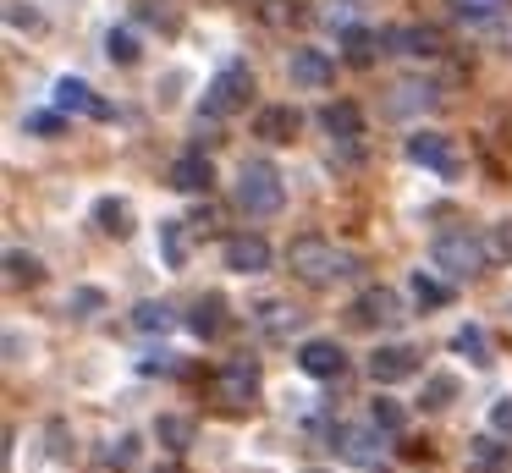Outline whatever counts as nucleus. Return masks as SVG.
Masks as SVG:
<instances>
[{"instance_id":"f257e3e1","label":"nucleus","mask_w":512,"mask_h":473,"mask_svg":"<svg viewBox=\"0 0 512 473\" xmlns=\"http://www.w3.org/2000/svg\"><path fill=\"white\" fill-rule=\"evenodd\" d=\"M287 264L303 286H331V281H342V275H353V253H342L325 237H298L287 248Z\"/></svg>"},{"instance_id":"f03ea898","label":"nucleus","mask_w":512,"mask_h":473,"mask_svg":"<svg viewBox=\"0 0 512 473\" xmlns=\"http://www.w3.org/2000/svg\"><path fill=\"white\" fill-rule=\"evenodd\" d=\"M430 264H435V270H446L452 281H474V275L490 264V248H485V237H474L468 226H452V231L435 237Z\"/></svg>"},{"instance_id":"7ed1b4c3","label":"nucleus","mask_w":512,"mask_h":473,"mask_svg":"<svg viewBox=\"0 0 512 473\" xmlns=\"http://www.w3.org/2000/svg\"><path fill=\"white\" fill-rule=\"evenodd\" d=\"M281 198H287V187H281V171L270 160H243V171H237V209L254 220L276 215Z\"/></svg>"},{"instance_id":"20e7f679","label":"nucleus","mask_w":512,"mask_h":473,"mask_svg":"<svg viewBox=\"0 0 512 473\" xmlns=\"http://www.w3.org/2000/svg\"><path fill=\"white\" fill-rule=\"evenodd\" d=\"M248 94H254V72H248L243 61H232V66H221V72L210 77L199 116H210V121H215V116H232V110L248 105Z\"/></svg>"},{"instance_id":"39448f33","label":"nucleus","mask_w":512,"mask_h":473,"mask_svg":"<svg viewBox=\"0 0 512 473\" xmlns=\"http://www.w3.org/2000/svg\"><path fill=\"white\" fill-rule=\"evenodd\" d=\"M259 396V363L254 358H226L221 369H215V402L221 407H248Z\"/></svg>"},{"instance_id":"423d86ee","label":"nucleus","mask_w":512,"mask_h":473,"mask_svg":"<svg viewBox=\"0 0 512 473\" xmlns=\"http://www.w3.org/2000/svg\"><path fill=\"white\" fill-rule=\"evenodd\" d=\"M380 435H386V429L369 418V424H342L331 440H336V451H342L353 468H380V457H386V440Z\"/></svg>"},{"instance_id":"0eeeda50","label":"nucleus","mask_w":512,"mask_h":473,"mask_svg":"<svg viewBox=\"0 0 512 473\" xmlns=\"http://www.w3.org/2000/svg\"><path fill=\"white\" fill-rule=\"evenodd\" d=\"M408 160L424 165V171H435V176H446V182L463 171V160L452 154V138H441V132H413V138H408Z\"/></svg>"},{"instance_id":"6e6552de","label":"nucleus","mask_w":512,"mask_h":473,"mask_svg":"<svg viewBox=\"0 0 512 473\" xmlns=\"http://www.w3.org/2000/svg\"><path fill=\"white\" fill-rule=\"evenodd\" d=\"M56 110H67V116H94V121H111V99H100L83 77H56Z\"/></svg>"},{"instance_id":"1a4fd4ad","label":"nucleus","mask_w":512,"mask_h":473,"mask_svg":"<svg viewBox=\"0 0 512 473\" xmlns=\"http://www.w3.org/2000/svg\"><path fill=\"white\" fill-rule=\"evenodd\" d=\"M254 330H259L265 341H276V347H287V341L303 330V314H298L292 303H281V297H270V303L254 308Z\"/></svg>"},{"instance_id":"9d476101","label":"nucleus","mask_w":512,"mask_h":473,"mask_svg":"<svg viewBox=\"0 0 512 473\" xmlns=\"http://www.w3.org/2000/svg\"><path fill=\"white\" fill-rule=\"evenodd\" d=\"M298 369L309 374V380H336V374L347 369V352L336 347V341L314 336V341H303V347H298Z\"/></svg>"},{"instance_id":"9b49d317","label":"nucleus","mask_w":512,"mask_h":473,"mask_svg":"<svg viewBox=\"0 0 512 473\" xmlns=\"http://www.w3.org/2000/svg\"><path fill=\"white\" fill-rule=\"evenodd\" d=\"M221 259H226V270H237V275H265L270 270V242L243 231V237H226Z\"/></svg>"},{"instance_id":"f8f14e48","label":"nucleus","mask_w":512,"mask_h":473,"mask_svg":"<svg viewBox=\"0 0 512 473\" xmlns=\"http://www.w3.org/2000/svg\"><path fill=\"white\" fill-rule=\"evenodd\" d=\"M419 374V352L413 347H375L369 358V380L375 385H397V380H413Z\"/></svg>"},{"instance_id":"ddd939ff","label":"nucleus","mask_w":512,"mask_h":473,"mask_svg":"<svg viewBox=\"0 0 512 473\" xmlns=\"http://www.w3.org/2000/svg\"><path fill=\"white\" fill-rule=\"evenodd\" d=\"M287 72H292V83H298V88H331L336 61H331L325 50H292Z\"/></svg>"},{"instance_id":"4468645a","label":"nucleus","mask_w":512,"mask_h":473,"mask_svg":"<svg viewBox=\"0 0 512 473\" xmlns=\"http://www.w3.org/2000/svg\"><path fill=\"white\" fill-rule=\"evenodd\" d=\"M171 187H177V193H210V187H215V165L204 160L199 149L177 154V165H171Z\"/></svg>"},{"instance_id":"2eb2a0df","label":"nucleus","mask_w":512,"mask_h":473,"mask_svg":"<svg viewBox=\"0 0 512 473\" xmlns=\"http://www.w3.org/2000/svg\"><path fill=\"white\" fill-rule=\"evenodd\" d=\"M397 314V292H386V286H369L364 297L353 303V325H391Z\"/></svg>"},{"instance_id":"dca6fc26","label":"nucleus","mask_w":512,"mask_h":473,"mask_svg":"<svg viewBox=\"0 0 512 473\" xmlns=\"http://www.w3.org/2000/svg\"><path fill=\"white\" fill-rule=\"evenodd\" d=\"M254 132L265 143H292V138H298V110H292V105H265L254 116Z\"/></svg>"},{"instance_id":"f3484780","label":"nucleus","mask_w":512,"mask_h":473,"mask_svg":"<svg viewBox=\"0 0 512 473\" xmlns=\"http://www.w3.org/2000/svg\"><path fill=\"white\" fill-rule=\"evenodd\" d=\"M320 127L331 132L336 143H353V138H364V110L347 105V99H342V105H325L320 110Z\"/></svg>"},{"instance_id":"a211bd4d","label":"nucleus","mask_w":512,"mask_h":473,"mask_svg":"<svg viewBox=\"0 0 512 473\" xmlns=\"http://www.w3.org/2000/svg\"><path fill=\"white\" fill-rule=\"evenodd\" d=\"M94 220H100L105 237H133V204H127V198H100V204H94Z\"/></svg>"},{"instance_id":"6ab92c4d","label":"nucleus","mask_w":512,"mask_h":473,"mask_svg":"<svg viewBox=\"0 0 512 473\" xmlns=\"http://www.w3.org/2000/svg\"><path fill=\"white\" fill-rule=\"evenodd\" d=\"M188 226L193 220H160V259H166L171 270L188 264Z\"/></svg>"},{"instance_id":"aec40b11","label":"nucleus","mask_w":512,"mask_h":473,"mask_svg":"<svg viewBox=\"0 0 512 473\" xmlns=\"http://www.w3.org/2000/svg\"><path fill=\"white\" fill-rule=\"evenodd\" d=\"M408 292H413V303H419V308H446V303H452V286H446V281H435L430 270H413Z\"/></svg>"},{"instance_id":"412c9836","label":"nucleus","mask_w":512,"mask_h":473,"mask_svg":"<svg viewBox=\"0 0 512 473\" xmlns=\"http://www.w3.org/2000/svg\"><path fill=\"white\" fill-rule=\"evenodd\" d=\"M221 297H199V303H193V314H188V330L199 341H210V336H221Z\"/></svg>"},{"instance_id":"4be33fe9","label":"nucleus","mask_w":512,"mask_h":473,"mask_svg":"<svg viewBox=\"0 0 512 473\" xmlns=\"http://www.w3.org/2000/svg\"><path fill=\"white\" fill-rule=\"evenodd\" d=\"M133 325L144 330V336H166V330L177 325V314H171V303H155V297H149V303L133 308Z\"/></svg>"},{"instance_id":"5701e85b","label":"nucleus","mask_w":512,"mask_h":473,"mask_svg":"<svg viewBox=\"0 0 512 473\" xmlns=\"http://www.w3.org/2000/svg\"><path fill=\"white\" fill-rule=\"evenodd\" d=\"M342 50H347V61H353V66H375V55H380V33L353 28V33H342Z\"/></svg>"},{"instance_id":"b1692460","label":"nucleus","mask_w":512,"mask_h":473,"mask_svg":"<svg viewBox=\"0 0 512 473\" xmlns=\"http://www.w3.org/2000/svg\"><path fill=\"white\" fill-rule=\"evenodd\" d=\"M155 440L166 451H188L193 446V424H188V418H177V413H166V418H155Z\"/></svg>"},{"instance_id":"393cba45","label":"nucleus","mask_w":512,"mask_h":473,"mask_svg":"<svg viewBox=\"0 0 512 473\" xmlns=\"http://www.w3.org/2000/svg\"><path fill=\"white\" fill-rule=\"evenodd\" d=\"M452 352H463L468 363H479V369H485V363H490V336H485L479 325H463V330L452 336Z\"/></svg>"},{"instance_id":"a878e982","label":"nucleus","mask_w":512,"mask_h":473,"mask_svg":"<svg viewBox=\"0 0 512 473\" xmlns=\"http://www.w3.org/2000/svg\"><path fill=\"white\" fill-rule=\"evenodd\" d=\"M386 39L402 44V55H435V50H441L435 28H397V33H386Z\"/></svg>"},{"instance_id":"bb28decb","label":"nucleus","mask_w":512,"mask_h":473,"mask_svg":"<svg viewBox=\"0 0 512 473\" xmlns=\"http://www.w3.org/2000/svg\"><path fill=\"white\" fill-rule=\"evenodd\" d=\"M320 22L331 33H353L358 28V0H325L320 6Z\"/></svg>"},{"instance_id":"cd10ccee","label":"nucleus","mask_w":512,"mask_h":473,"mask_svg":"<svg viewBox=\"0 0 512 473\" xmlns=\"http://www.w3.org/2000/svg\"><path fill=\"white\" fill-rule=\"evenodd\" d=\"M105 55H111L116 66H133V61H138V39H133V28H111V33H105Z\"/></svg>"},{"instance_id":"c85d7f7f","label":"nucleus","mask_w":512,"mask_h":473,"mask_svg":"<svg viewBox=\"0 0 512 473\" xmlns=\"http://www.w3.org/2000/svg\"><path fill=\"white\" fill-rule=\"evenodd\" d=\"M6 275H12V286H34L45 270H39V259H34V253L12 248V253H6Z\"/></svg>"},{"instance_id":"c756f323","label":"nucleus","mask_w":512,"mask_h":473,"mask_svg":"<svg viewBox=\"0 0 512 473\" xmlns=\"http://www.w3.org/2000/svg\"><path fill=\"white\" fill-rule=\"evenodd\" d=\"M61 127H67V110H28L23 116V132H34V138H56Z\"/></svg>"},{"instance_id":"7c9ffc66","label":"nucleus","mask_w":512,"mask_h":473,"mask_svg":"<svg viewBox=\"0 0 512 473\" xmlns=\"http://www.w3.org/2000/svg\"><path fill=\"white\" fill-rule=\"evenodd\" d=\"M369 418H375L386 435H402V424H408V413H402V402H391V396H375V407H369Z\"/></svg>"},{"instance_id":"2f4dec72","label":"nucleus","mask_w":512,"mask_h":473,"mask_svg":"<svg viewBox=\"0 0 512 473\" xmlns=\"http://www.w3.org/2000/svg\"><path fill=\"white\" fill-rule=\"evenodd\" d=\"M100 462H105V468H133V462H138V435H116L111 446L100 451Z\"/></svg>"},{"instance_id":"473e14b6","label":"nucleus","mask_w":512,"mask_h":473,"mask_svg":"<svg viewBox=\"0 0 512 473\" xmlns=\"http://www.w3.org/2000/svg\"><path fill=\"white\" fill-rule=\"evenodd\" d=\"M419 105H424V110L435 105V88H430V83H402L397 99H391V110H419Z\"/></svg>"},{"instance_id":"72a5a7b5","label":"nucleus","mask_w":512,"mask_h":473,"mask_svg":"<svg viewBox=\"0 0 512 473\" xmlns=\"http://www.w3.org/2000/svg\"><path fill=\"white\" fill-rule=\"evenodd\" d=\"M457 396V380L452 374H430V380H424V407H446Z\"/></svg>"},{"instance_id":"f704fd0d","label":"nucleus","mask_w":512,"mask_h":473,"mask_svg":"<svg viewBox=\"0 0 512 473\" xmlns=\"http://www.w3.org/2000/svg\"><path fill=\"white\" fill-rule=\"evenodd\" d=\"M67 308H72V314H100V308H105V292H94V286H78V292L67 297Z\"/></svg>"},{"instance_id":"c9c22d12","label":"nucleus","mask_w":512,"mask_h":473,"mask_svg":"<svg viewBox=\"0 0 512 473\" xmlns=\"http://www.w3.org/2000/svg\"><path fill=\"white\" fill-rule=\"evenodd\" d=\"M485 248H490V259H512V220H501V226H490Z\"/></svg>"},{"instance_id":"e433bc0d","label":"nucleus","mask_w":512,"mask_h":473,"mask_svg":"<svg viewBox=\"0 0 512 473\" xmlns=\"http://www.w3.org/2000/svg\"><path fill=\"white\" fill-rule=\"evenodd\" d=\"M496 462H501V446H496V440H474V457H468V468H474V473H490Z\"/></svg>"},{"instance_id":"4c0bfd02","label":"nucleus","mask_w":512,"mask_h":473,"mask_svg":"<svg viewBox=\"0 0 512 473\" xmlns=\"http://www.w3.org/2000/svg\"><path fill=\"white\" fill-rule=\"evenodd\" d=\"M6 17H12V28H28V33L45 28V22H39V11L28 6V0H12V11H6Z\"/></svg>"},{"instance_id":"58836bf2","label":"nucleus","mask_w":512,"mask_h":473,"mask_svg":"<svg viewBox=\"0 0 512 473\" xmlns=\"http://www.w3.org/2000/svg\"><path fill=\"white\" fill-rule=\"evenodd\" d=\"M452 6H457V17H496L507 0H452Z\"/></svg>"},{"instance_id":"ea45409f","label":"nucleus","mask_w":512,"mask_h":473,"mask_svg":"<svg viewBox=\"0 0 512 473\" xmlns=\"http://www.w3.org/2000/svg\"><path fill=\"white\" fill-rule=\"evenodd\" d=\"M138 369L144 374H177V358H171V352H149V358H138Z\"/></svg>"},{"instance_id":"a19ab883","label":"nucleus","mask_w":512,"mask_h":473,"mask_svg":"<svg viewBox=\"0 0 512 473\" xmlns=\"http://www.w3.org/2000/svg\"><path fill=\"white\" fill-rule=\"evenodd\" d=\"M490 429H496V435H512V396H501V402L490 407Z\"/></svg>"},{"instance_id":"79ce46f5","label":"nucleus","mask_w":512,"mask_h":473,"mask_svg":"<svg viewBox=\"0 0 512 473\" xmlns=\"http://www.w3.org/2000/svg\"><path fill=\"white\" fill-rule=\"evenodd\" d=\"M160 473H177V468H160Z\"/></svg>"},{"instance_id":"37998d69","label":"nucleus","mask_w":512,"mask_h":473,"mask_svg":"<svg viewBox=\"0 0 512 473\" xmlns=\"http://www.w3.org/2000/svg\"><path fill=\"white\" fill-rule=\"evenodd\" d=\"M309 473H320V468H309Z\"/></svg>"}]
</instances>
